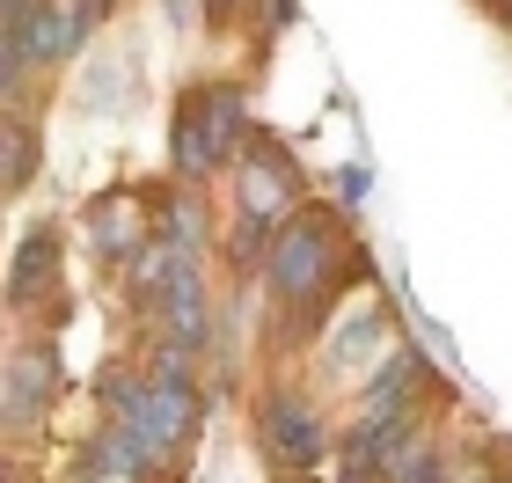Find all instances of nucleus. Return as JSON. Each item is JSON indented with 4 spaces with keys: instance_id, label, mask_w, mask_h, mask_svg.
<instances>
[{
    "instance_id": "obj_3",
    "label": "nucleus",
    "mask_w": 512,
    "mask_h": 483,
    "mask_svg": "<svg viewBox=\"0 0 512 483\" xmlns=\"http://www.w3.org/2000/svg\"><path fill=\"white\" fill-rule=\"evenodd\" d=\"M0 22H8L22 66H59L66 52H74V37H81V22L59 15L52 0H0Z\"/></svg>"
},
{
    "instance_id": "obj_9",
    "label": "nucleus",
    "mask_w": 512,
    "mask_h": 483,
    "mask_svg": "<svg viewBox=\"0 0 512 483\" xmlns=\"http://www.w3.org/2000/svg\"><path fill=\"white\" fill-rule=\"evenodd\" d=\"M22 176H30V132L0 118V191H22Z\"/></svg>"
},
{
    "instance_id": "obj_5",
    "label": "nucleus",
    "mask_w": 512,
    "mask_h": 483,
    "mask_svg": "<svg viewBox=\"0 0 512 483\" xmlns=\"http://www.w3.org/2000/svg\"><path fill=\"white\" fill-rule=\"evenodd\" d=\"M286 205H293V169H286V161H271V154H256L242 169V213L264 227V213H286Z\"/></svg>"
},
{
    "instance_id": "obj_11",
    "label": "nucleus",
    "mask_w": 512,
    "mask_h": 483,
    "mask_svg": "<svg viewBox=\"0 0 512 483\" xmlns=\"http://www.w3.org/2000/svg\"><path fill=\"white\" fill-rule=\"evenodd\" d=\"M110 8H118V0H74V22H103Z\"/></svg>"
},
{
    "instance_id": "obj_4",
    "label": "nucleus",
    "mask_w": 512,
    "mask_h": 483,
    "mask_svg": "<svg viewBox=\"0 0 512 483\" xmlns=\"http://www.w3.org/2000/svg\"><path fill=\"white\" fill-rule=\"evenodd\" d=\"M256 432H264V454L278 469H315L322 454H330V425H322L308 403H293V396H271Z\"/></svg>"
},
{
    "instance_id": "obj_2",
    "label": "nucleus",
    "mask_w": 512,
    "mask_h": 483,
    "mask_svg": "<svg viewBox=\"0 0 512 483\" xmlns=\"http://www.w3.org/2000/svg\"><path fill=\"white\" fill-rule=\"evenodd\" d=\"M235 118H242L235 88L191 96V110H183V125H176V169H183V176H205V169L227 154V132H235Z\"/></svg>"
},
{
    "instance_id": "obj_7",
    "label": "nucleus",
    "mask_w": 512,
    "mask_h": 483,
    "mask_svg": "<svg viewBox=\"0 0 512 483\" xmlns=\"http://www.w3.org/2000/svg\"><path fill=\"white\" fill-rule=\"evenodd\" d=\"M96 227L110 235V242H103L110 257H125L132 242H147V213H139V198H125V191H118V198H103V213H96Z\"/></svg>"
},
{
    "instance_id": "obj_14",
    "label": "nucleus",
    "mask_w": 512,
    "mask_h": 483,
    "mask_svg": "<svg viewBox=\"0 0 512 483\" xmlns=\"http://www.w3.org/2000/svg\"><path fill=\"white\" fill-rule=\"evenodd\" d=\"M0 483H15V469H0Z\"/></svg>"
},
{
    "instance_id": "obj_10",
    "label": "nucleus",
    "mask_w": 512,
    "mask_h": 483,
    "mask_svg": "<svg viewBox=\"0 0 512 483\" xmlns=\"http://www.w3.org/2000/svg\"><path fill=\"white\" fill-rule=\"evenodd\" d=\"M337 198H344V205H366V169H359V161L337 176Z\"/></svg>"
},
{
    "instance_id": "obj_6",
    "label": "nucleus",
    "mask_w": 512,
    "mask_h": 483,
    "mask_svg": "<svg viewBox=\"0 0 512 483\" xmlns=\"http://www.w3.org/2000/svg\"><path fill=\"white\" fill-rule=\"evenodd\" d=\"M8 381H15V396L0 403V418H30V410L52 396V352H15Z\"/></svg>"
},
{
    "instance_id": "obj_12",
    "label": "nucleus",
    "mask_w": 512,
    "mask_h": 483,
    "mask_svg": "<svg viewBox=\"0 0 512 483\" xmlns=\"http://www.w3.org/2000/svg\"><path fill=\"white\" fill-rule=\"evenodd\" d=\"M205 8H213V15H235V0H205Z\"/></svg>"
},
{
    "instance_id": "obj_8",
    "label": "nucleus",
    "mask_w": 512,
    "mask_h": 483,
    "mask_svg": "<svg viewBox=\"0 0 512 483\" xmlns=\"http://www.w3.org/2000/svg\"><path fill=\"white\" fill-rule=\"evenodd\" d=\"M52 257H59V249H52V235L37 227V235L22 242V257H15V279H8V301H15V308L30 301V286H44V279H52Z\"/></svg>"
},
{
    "instance_id": "obj_1",
    "label": "nucleus",
    "mask_w": 512,
    "mask_h": 483,
    "mask_svg": "<svg viewBox=\"0 0 512 483\" xmlns=\"http://www.w3.org/2000/svg\"><path fill=\"white\" fill-rule=\"evenodd\" d=\"M330 257H337L330 213H300L286 235L271 242V293H286V301H308V293H322V279H330Z\"/></svg>"
},
{
    "instance_id": "obj_13",
    "label": "nucleus",
    "mask_w": 512,
    "mask_h": 483,
    "mask_svg": "<svg viewBox=\"0 0 512 483\" xmlns=\"http://www.w3.org/2000/svg\"><path fill=\"white\" fill-rule=\"evenodd\" d=\"M498 15H505V22H512V0H498Z\"/></svg>"
}]
</instances>
